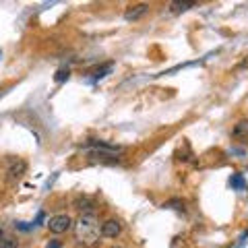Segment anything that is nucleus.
<instances>
[{"label": "nucleus", "instance_id": "f257e3e1", "mask_svg": "<svg viewBox=\"0 0 248 248\" xmlns=\"http://www.w3.org/2000/svg\"><path fill=\"white\" fill-rule=\"evenodd\" d=\"M75 236L83 246H93L97 244L99 236H102V228L95 213H83L75 223Z\"/></svg>", "mask_w": 248, "mask_h": 248}, {"label": "nucleus", "instance_id": "f03ea898", "mask_svg": "<svg viewBox=\"0 0 248 248\" xmlns=\"http://www.w3.org/2000/svg\"><path fill=\"white\" fill-rule=\"evenodd\" d=\"M71 228H73V219L68 215H54V217L48 219V230L52 232V234H56V236L66 234Z\"/></svg>", "mask_w": 248, "mask_h": 248}, {"label": "nucleus", "instance_id": "7ed1b4c3", "mask_svg": "<svg viewBox=\"0 0 248 248\" xmlns=\"http://www.w3.org/2000/svg\"><path fill=\"white\" fill-rule=\"evenodd\" d=\"M151 6L149 4H145V2H139V4H130L126 11H124V19L126 21H139V19H143L147 13H149Z\"/></svg>", "mask_w": 248, "mask_h": 248}, {"label": "nucleus", "instance_id": "20e7f679", "mask_svg": "<svg viewBox=\"0 0 248 248\" xmlns=\"http://www.w3.org/2000/svg\"><path fill=\"white\" fill-rule=\"evenodd\" d=\"M122 232V223L118 219H106L102 223V236L104 238H118Z\"/></svg>", "mask_w": 248, "mask_h": 248}, {"label": "nucleus", "instance_id": "39448f33", "mask_svg": "<svg viewBox=\"0 0 248 248\" xmlns=\"http://www.w3.org/2000/svg\"><path fill=\"white\" fill-rule=\"evenodd\" d=\"M27 172V164L23 159H13L6 174H9V180H19V178Z\"/></svg>", "mask_w": 248, "mask_h": 248}, {"label": "nucleus", "instance_id": "423d86ee", "mask_svg": "<svg viewBox=\"0 0 248 248\" xmlns=\"http://www.w3.org/2000/svg\"><path fill=\"white\" fill-rule=\"evenodd\" d=\"M232 137L234 139H248V120L238 122L234 126V130H232Z\"/></svg>", "mask_w": 248, "mask_h": 248}, {"label": "nucleus", "instance_id": "0eeeda50", "mask_svg": "<svg viewBox=\"0 0 248 248\" xmlns=\"http://www.w3.org/2000/svg\"><path fill=\"white\" fill-rule=\"evenodd\" d=\"M197 2H172L170 4V9H172V13H186L190 9H195Z\"/></svg>", "mask_w": 248, "mask_h": 248}, {"label": "nucleus", "instance_id": "6e6552de", "mask_svg": "<svg viewBox=\"0 0 248 248\" xmlns=\"http://www.w3.org/2000/svg\"><path fill=\"white\" fill-rule=\"evenodd\" d=\"M230 184L234 186V188H238V190H246V182H244V178L240 176V174L232 176V178H230Z\"/></svg>", "mask_w": 248, "mask_h": 248}, {"label": "nucleus", "instance_id": "1a4fd4ad", "mask_svg": "<svg viewBox=\"0 0 248 248\" xmlns=\"http://www.w3.org/2000/svg\"><path fill=\"white\" fill-rule=\"evenodd\" d=\"M112 68H114V64H112V62H108V64H104L102 68H97V71H95V75H93V79H104V77L108 75V73H110L112 71Z\"/></svg>", "mask_w": 248, "mask_h": 248}, {"label": "nucleus", "instance_id": "9d476101", "mask_svg": "<svg viewBox=\"0 0 248 248\" xmlns=\"http://www.w3.org/2000/svg\"><path fill=\"white\" fill-rule=\"evenodd\" d=\"M0 248H19V240L9 234V236H6V238L2 240V244H0Z\"/></svg>", "mask_w": 248, "mask_h": 248}, {"label": "nucleus", "instance_id": "9b49d317", "mask_svg": "<svg viewBox=\"0 0 248 248\" xmlns=\"http://www.w3.org/2000/svg\"><path fill=\"white\" fill-rule=\"evenodd\" d=\"M68 77H71V71H68V68H60V71H56V75H54V81H56V83H64Z\"/></svg>", "mask_w": 248, "mask_h": 248}, {"label": "nucleus", "instance_id": "f8f14e48", "mask_svg": "<svg viewBox=\"0 0 248 248\" xmlns=\"http://www.w3.org/2000/svg\"><path fill=\"white\" fill-rule=\"evenodd\" d=\"M46 248H62V244L58 242V240H52V242H50L48 246H46Z\"/></svg>", "mask_w": 248, "mask_h": 248}, {"label": "nucleus", "instance_id": "ddd939ff", "mask_svg": "<svg viewBox=\"0 0 248 248\" xmlns=\"http://www.w3.org/2000/svg\"><path fill=\"white\" fill-rule=\"evenodd\" d=\"M238 68H248V56H246L242 62H240V64H238Z\"/></svg>", "mask_w": 248, "mask_h": 248}, {"label": "nucleus", "instance_id": "4468645a", "mask_svg": "<svg viewBox=\"0 0 248 248\" xmlns=\"http://www.w3.org/2000/svg\"><path fill=\"white\" fill-rule=\"evenodd\" d=\"M112 248H120V246H112Z\"/></svg>", "mask_w": 248, "mask_h": 248}]
</instances>
